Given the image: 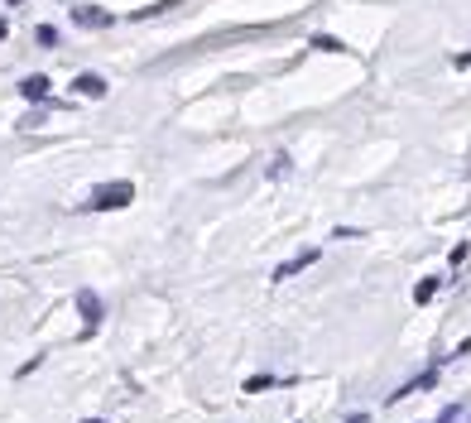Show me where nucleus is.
<instances>
[{
	"instance_id": "1",
	"label": "nucleus",
	"mask_w": 471,
	"mask_h": 423,
	"mask_svg": "<svg viewBox=\"0 0 471 423\" xmlns=\"http://www.w3.org/2000/svg\"><path fill=\"white\" fill-rule=\"evenodd\" d=\"M130 198H135V188H130V183H101V188L92 193V212L130 207Z\"/></svg>"
},
{
	"instance_id": "2",
	"label": "nucleus",
	"mask_w": 471,
	"mask_h": 423,
	"mask_svg": "<svg viewBox=\"0 0 471 423\" xmlns=\"http://www.w3.org/2000/svg\"><path fill=\"white\" fill-rule=\"evenodd\" d=\"M77 313L87 322V332L101 327V299H96V289H77Z\"/></svg>"
},
{
	"instance_id": "3",
	"label": "nucleus",
	"mask_w": 471,
	"mask_h": 423,
	"mask_svg": "<svg viewBox=\"0 0 471 423\" xmlns=\"http://www.w3.org/2000/svg\"><path fill=\"white\" fill-rule=\"evenodd\" d=\"M19 97H24V102H48L53 87H48L44 73H29V77H19Z\"/></svg>"
},
{
	"instance_id": "4",
	"label": "nucleus",
	"mask_w": 471,
	"mask_h": 423,
	"mask_svg": "<svg viewBox=\"0 0 471 423\" xmlns=\"http://www.w3.org/2000/svg\"><path fill=\"white\" fill-rule=\"evenodd\" d=\"M433 380H438V361H433V366H428V370H418V375H414V380H409V385H399V390H394V395H389V404H399V400H409V395H418V390H428V385H433Z\"/></svg>"
},
{
	"instance_id": "5",
	"label": "nucleus",
	"mask_w": 471,
	"mask_h": 423,
	"mask_svg": "<svg viewBox=\"0 0 471 423\" xmlns=\"http://www.w3.org/2000/svg\"><path fill=\"white\" fill-rule=\"evenodd\" d=\"M308 265H317V250H298L293 260H284L279 270H275V284H284V279H293V274H303Z\"/></svg>"
},
{
	"instance_id": "6",
	"label": "nucleus",
	"mask_w": 471,
	"mask_h": 423,
	"mask_svg": "<svg viewBox=\"0 0 471 423\" xmlns=\"http://www.w3.org/2000/svg\"><path fill=\"white\" fill-rule=\"evenodd\" d=\"M73 19H77V29H106V24H111V15H106L101 5H77Z\"/></svg>"
},
{
	"instance_id": "7",
	"label": "nucleus",
	"mask_w": 471,
	"mask_h": 423,
	"mask_svg": "<svg viewBox=\"0 0 471 423\" xmlns=\"http://www.w3.org/2000/svg\"><path fill=\"white\" fill-rule=\"evenodd\" d=\"M73 92H77V97H106V77H96V73H82V77L73 82Z\"/></svg>"
},
{
	"instance_id": "8",
	"label": "nucleus",
	"mask_w": 471,
	"mask_h": 423,
	"mask_svg": "<svg viewBox=\"0 0 471 423\" xmlns=\"http://www.w3.org/2000/svg\"><path fill=\"white\" fill-rule=\"evenodd\" d=\"M438 289H443V279H438V274H428V279H418V289H414V303H428V299H433Z\"/></svg>"
},
{
	"instance_id": "9",
	"label": "nucleus",
	"mask_w": 471,
	"mask_h": 423,
	"mask_svg": "<svg viewBox=\"0 0 471 423\" xmlns=\"http://www.w3.org/2000/svg\"><path fill=\"white\" fill-rule=\"evenodd\" d=\"M275 385H279L275 375H250V380H246V390H250V395H260V390H275Z\"/></svg>"
},
{
	"instance_id": "10",
	"label": "nucleus",
	"mask_w": 471,
	"mask_h": 423,
	"mask_svg": "<svg viewBox=\"0 0 471 423\" xmlns=\"http://www.w3.org/2000/svg\"><path fill=\"white\" fill-rule=\"evenodd\" d=\"M313 48H322V53H342V44L327 39V34H313Z\"/></svg>"
},
{
	"instance_id": "11",
	"label": "nucleus",
	"mask_w": 471,
	"mask_h": 423,
	"mask_svg": "<svg viewBox=\"0 0 471 423\" xmlns=\"http://www.w3.org/2000/svg\"><path fill=\"white\" fill-rule=\"evenodd\" d=\"M34 39H39V44H44V48H53V44H58V29H48V24H44V29H39V34H34Z\"/></svg>"
},
{
	"instance_id": "12",
	"label": "nucleus",
	"mask_w": 471,
	"mask_h": 423,
	"mask_svg": "<svg viewBox=\"0 0 471 423\" xmlns=\"http://www.w3.org/2000/svg\"><path fill=\"white\" fill-rule=\"evenodd\" d=\"M284 173H288V154H279V159L270 164V178H284Z\"/></svg>"
},
{
	"instance_id": "13",
	"label": "nucleus",
	"mask_w": 471,
	"mask_h": 423,
	"mask_svg": "<svg viewBox=\"0 0 471 423\" xmlns=\"http://www.w3.org/2000/svg\"><path fill=\"white\" fill-rule=\"evenodd\" d=\"M457 68H471V53H457Z\"/></svg>"
},
{
	"instance_id": "14",
	"label": "nucleus",
	"mask_w": 471,
	"mask_h": 423,
	"mask_svg": "<svg viewBox=\"0 0 471 423\" xmlns=\"http://www.w3.org/2000/svg\"><path fill=\"white\" fill-rule=\"evenodd\" d=\"M5 34H10V24H5V19H0V39H5Z\"/></svg>"
},
{
	"instance_id": "15",
	"label": "nucleus",
	"mask_w": 471,
	"mask_h": 423,
	"mask_svg": "<svg viewBox=\"0 0 471 423\" xmlns=\"http://www.w3.org/2000/svg\"><path fill=\"white\" fill-rule=\"evenodd\" d=\"M87 423H101V419H87Z\"/></svg>"
},
{
	"instance_id": "16",
	"label": "nucleus",
	"mask_w": 471,
	"mask_h": 423,
	"mask_svg": "<svg viewBox=\"0 0 471 423\" xmlns=\"http://www.w3.org/2000/svg\"><path fill=\"white\" fill-rule=\"evenodd\" d=\"M10 5H19V0H10Z\"/></svg>"
}]
</instances>
